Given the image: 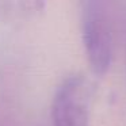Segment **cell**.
Listing matches in <instances>:
<instances>
[{"instance_id":"obj_1","label":"cell","mask_w":126,"mask_h":126,"mask_svg":"<svg viewBox=\"0 0 126 126\" xmlns=\"http://www.w3.org/2000/svg\"><path fill=\"white\" fill-rule=\"evenodd\" d=\"M81 35L92 71L96 75L107 73L112 58V26L107 3L99 0L81 3Z\"/></svg>"},{"instance_id":"obj_2","label":"cell","mask_w":126,"mask_h":126,"mask_svg":"<svg viewBox=\"0 0 126 126\" xmlns=\"http://www.w3.org/2000/svg\"><path fill=\"white\" fill-rule=\"evenodd\" d=\"M92 85L81 73L65 77L52 100L53 126H90Z\"/></svg>"},{"instance_id":"obj_3","label":"cell","mask_w":126,"mask_h":126,"mask_svg":"<svg viewBox=\"0 0 126 126\" xmlns=\"http://www.w3.org/2000/svg\"><path fill=\"white\" fill-rule=\"evenodd\" d=\"M45 3L42 1H0V18L16 19L35 15L42 11Z\"/></svg>"}]
</instances>
